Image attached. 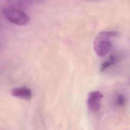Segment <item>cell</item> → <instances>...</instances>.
<instances>
[{
	"label": "cell",
	"mask_w": 130,
	"mask_h": 130,
	"mask_svg": "<svg viewBox=\"0 0 130 130\" xmlns=\"http://www.w3.org/2000/svg\"><path fill=\"white\" fill-rule=\"evenodd\" d=\"M118 35L115 30H104L99 32L95 37L93 42V48L96 55L104 57L112 49L113 41Z\"/></svg>",
	"instance_id": "6da1fadb"
},
{
	"label": "cell",
	"mask_w": 130,
	"mask_h": 130,
	"mask_svg": "<svg viewBox=\"0 0 130 130\" xmlns=\"http://www.w3.org/2000/svg\"><path fill=\"white\" fill-rule=\"evenodd\" d=\"M2 13L7 20L17 25H26L30 19L26 13L16 8L5 7L2 10Z\"/></svg>",
	"instance_id": "7a4b0ae2"
},
{
	"label": "cell",
	"mask_w": 130,
	"mask_h": 130,
	"mask_svg": "<svg viewBox=\"0 0 130 130\" xmlns=\"http://www.w3.org/2000/svg\"><path fill=\"white\" fill-rule=\"evenodd\" d=\"M103 98V94L99 91L94 90L89 92L87 100L88 109L92 112H98L100 109L101 102Z\"/></svg>",
	"instance_id": "3957f363"
},
{
	"label": "cell",
	"mask_w": 130,
	"mask_h": 130,
	"mask_svg": "<svg viewBox=\"0 0 130 130\" xmlns=\"http://www.w3.org/2000/svg\"><path fill=\"white\" fill-rule=\"evenodd\" d=\"M11 94L13 96L25 100H29L32 96L31 89L25 86L17 87L13 88L11 91Z\"/></svg>",
	"instance_id": "277c9868"
},
{
	"label": "cell",
	"mask_w": 130,
	"mask_h": 130,
	"mask_svg": "<svg viewBox=\"0 0 130 130\" xmlns=\"http://www.w3.org/2000/svg\"><path fill=\"white\" fill-rule=\"evenodd\" d=\"M118 60V58L115 55H112L101 64L100 70L101 72H104L111 66L115 64Z\"/></svg>",
	"instance_id": "5b68a950"
},
{
	"label": "cell",
	"mask_w": 130,
	"mask_h": 130,
	"mask_svg": "<svg viewBox=\"0 0 130 130\" xmlns=\"http://www.w3.org/2000/svg\"><path fill=\"white\" fill-rule=\"evenodd\" d=\"M126 101V100L125 96L121 93L116 94L114 98V103L118 107L123 106L125 104Z\"/></svg>",
	"instance_id": "8992f818"
}]
</instances>
